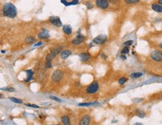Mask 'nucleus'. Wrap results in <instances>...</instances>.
Returning <instances> with one entry per match:
<instances>
[{"mask_svg": "<svg viewBox=\"0 0 162 125\" xmlns=\"http://www.w3.org/2000/svg\"><path fill=\"white\" fill-rule=\"evenodd\" d=\"M2 11H3V14L5 17H8L9 18H14L17 17V14L16 6L10 2H7L3 5Z\"/></svg>", "mask_w": 162, "mask_h": 125, "instance_id": "f257e3e1", "label": "nucleus"}, {"mask_svg": "<svg viewBox=\"0 0 162 125\" xmlns=\"http://www.w3.org/2000/svg\"><path fill=\"white\" fill-rule=\"evenodd\" d=\"M150 57L153 61L157 62L162 61V51L161 50H154L151 53Z\"/></svg>", "mask_w": 162, "mask_h": 125, "instance_id": "f03ea898", "label": "nucleus"}, {"mask_svg": "<svg viewBox=\"0 0 162 125\" xmlns=\"http://www.w3.org/2000/svg\"><path fill=\"white\" fill-rule=\"evenodd\" d=\"M96 5L99 8L105 10L109 7V1L108 0H96Z\"/></svg>", "mask_w": 162, "mask_h": 125, "instance_id": "7ed1b4c3", "label": "nucleus"}, {"mask_svg": "<svg viewBox=\"0 0 162 125\" xmlns=\"http://www.w3.org/2000/svg\"><path fill=\"white\" fill-rule=\"evenodd\" d=\"M106 40H107V36H105V35H99L93 40V42L96 44L102 45V44H105Z\"/></svg>", "mask_w": 162, "mask_h": 125, "instance_id": "20e7f679", "label": "nucleus"}, {"mask_svg": "<svg viewBox=\"0 0 162 125\" xmlns=\"http://www.w3.org/2000/svg\"><path fill=\"white\" fill-rule=\"evenodd\" d=\"M98 89H99V85H98L97 82H94L87 88V93H88V94H94L98 91Z\"/></svg>", "mask_w": 162, "mask_h": 125, "instance_id": "39448f33", "label": "nucleus"}, {"mask_svg": "<svg viewBox=\"0 0 162 125\" xmlns=\"http://www.w3.org/2000/svg\"><path fill=\"white\" fill-rule=\"evenodd\" d=\"M49 21L54 26H57V27H60V26H62V23L61 21L60 18L58 17H55V16H52L49 18Z\"/></svg>", "mask_w": 162, "mask_h": 125, "instance_id": "423d86ee", "label": "nucleus"}, {"mask_svg": "<svg viewBox=\"0 0 162 125\" xmlns=\"http://www.w3.org/2000/svg\"><path fill=\"white\" fill-rule=\"evenodd\" d=\"M62 77H63V73L60 70H57L54 71V73L52 74V79L54 82H60V80L62 79Z\"/></svg>", "mask_w": 162, "mask_h": 125, "instance_id": "0eeeda50", "label": "nucleus"}, {"mask_svg": "<svg viewBox=\"0 0 162 125\" xmlns=\"http://www.w3.org/2000/svg\"><path fill=\"white\" fill-rule=\"evenodd\" d=\"M84 40H85V37L83 35H77L76 38L73 39L72 44H74V45H78V44H82Z\"/></svg>", "mask_w": 162, "mask_h": 125, "instance_id": "6e6552de", "label": "nucleus"}, {"mask_svg": "<svg viewBox=\"0 0 162 125\" xmlns=\"http://www.w3.org/2000/svg\"><path fill=\"white\" fill-rule=\"evenodd\" d=\"M38 37L40 39H47L49 38V32H48L47 30L43 29V30L39 33Z\"/></svg>", "mask_w": 162, "mask_h": 125, "instance_id": "1a4fd4ad", "label": "nucleus"}, {"mask_svg": "<svg viewBox=\"0 0 162 125\" xmlns=\"http://www.w3.org/2000/svg\"><path fill=\"white\" fill-rule=\"evenodd\" d=\"M61 2L62 4H64L66 6L74 5H77L78 3V0H61Z\"/></svg>", "mask_w": 162, "mask_h": 125, "instance_id": "9d476101", "label": "nucleus"}, {"mask_svg": "<svg viewBox=\"0 0 162 125\" xmlns=\"http://www.w3.org/2000/svg\"><path fill=\"white\" fill-rule=\"evenodd\" d=\"M90 57H91V56L88 53H82L79 55V58H80L81 61H83V62L88 61L90 58Z\"/></svg>", "mask_w": 162, "mask_h": 125, "instance_id": "9b49d317", "label": "nucleus"}, {"mask_svg": "<svg viewBox=\"0 0 162 125\" xmlns=\"http://www.w3.org/2000/svg\"><path fill=\"white\" fill-rule=\"evenodd\" d=\"M151 8H152V9L154 11H155L157 13H162V5H160V4H158V2L157 3H153L152 6H151Z\"/></svg>", "mask_w": 162, "mask_h": 125, "instance_id": "f8f14e48", "label": "nucleus"}, {"mask_svg": "<svg viewBox=\"0 0 162 125\" xmlns=\"http://www.w3.org/2000/svg\"><path fill=\"white\" fill-rule=\"evenodd\" d=\"M90 122V117L89 116H85L79 121V124L87 125Z\"/></svg>", "mask_w": 162, "mask_h": 125, "instance_id": "ddd939ff", "label": "nucleus"}, {"mask_svg": "<svg viewBox=\"0 0 162 125\" xmlns=\"http://www.w3.org/2000/svg\"><path fill=\"white\" fill-rule=\"evenodd\" d=\"M63 32L67 35H71L72 34V28H71V26H70V25H64V26H63Z\"/></svg>", "mask_w": 162, "mask_h": 125, "instance_id": "4468645a", "label": "nucleus"}, {"mask_svg": "<svg viewBox=\"0 0 162 125\" xmlns=\"http://www.w3.org/2000/svg\"><path fill=\"white\" fill-rule=\"evenodd\" d=\"M71 53H72V52L70 50H68V49L64 50L61 53V58H62V59H66L67 57H69L71 55Z\"/></svg>", "mask_w": 162, "mask_h": 125, "instance_id": "2eb2a0df", "label": "nucleus"}, {"mask_svg": "<svg viewBox=\"0 0 162 125\" xmlns=\"http://www.w3.org/2000/svg\"><path fill=\"white\" fill-rule=\"evenodd\" d=\"M61 120V122L64 125L70 124V118L68 116H62Z\"/></svg>", "mask_w": 162, "mask_h": 125, "instance_id": "dca6fc26", "label": "nucleus"}, {"mask_svg": "<svg viewBox=\"0 0 162 125\" xmlns=\"http://www.w3.org/2000/svg\"><path fill=\"white\" fill-rule=\"evenodd\" d=\"M26 73H27V78L25 79V82H29L30 80H31L33 79V74H33L32 70H26Z\"/></svg>", "mask_w": 162, "mask_h": 125, "instance_id": "f3484780", "label": "nucleus"}, {"mask_svg": "<svg viewBox=\"0 0 162 125\" xmlns=\"http://www.w3.org/2000/svg\"><path fill=\"white\" fill-rule=\"evenodd\" d=\"M61 49H62V47H55V48H54L52 50L51 53H52V55H54L55 56H56L58 53H60V52L61 51Z\"/></svg>", "mask_w": 162, "mask_h": 125, "instance_id": "a211bd4d", "label": "nucleus"}, {"mask_svg": "<svg viewBox=\"0 0 162 125\" xmlns=\"http://www.w3.org/2000/svg\"><path fill=\"white\" fill-rule=\"evenodd\" d=\"M143 76V74L142 73H140V72H136V73H133L130 75V78L132 79H137L139 77H141Z\"/></svg>", "mask_w": 162, "mask_h": 125, "instance_id": "6ab92c4d", "label": "nucleus"}, {"mask_svg": "<svg viewBox=\"0 0 162 125\" xmlns=\"http://www.w3.org/2000/svg\"><path fill=\"white\" fill-rule=\"evenodd\" d=\"M136 116L139 117V118H144L146 116V113L142 110L137 109V110H136Z\"/></svg>", "mask_w": 162, "mask_h": 125, "instance_id": "aec40b11", "label": "nucleus"}, {"mask_svg": "<svg viewBox=\"0 0 162 125\" xmlns=\"http://www.w3.org/2000/svg\"><path fill=\"white\" fill-rule=\"evenodd\" d=\"M124 2L127 5H133V4H137L141 2V0H124Z\"/></svg>", "mask_w": 162, "mask_h": 125, "instance_id": "412c9836", "label": "nucleus"}, {"mask_svg": "<svg viewBox=\"0 0 162 125\" xmlns=\"http://www.w3.org/2000/svg\"><path fill=\"white\" fill-rule=\"evenodd\" d=\"M34 40H35V39L34 38H33V37H31V36H29V37H27L26 40H25V41H26V43L27 44H32L33 42H34Z\"/></svg>", "mask_w": 162, "mask_h": 125, "instance_id": "4be33fe9", "label": "nucleus"}, {"mask_svg": "<svg viewBox=\"0 0 162 125\" xmlns=\"http://www.w3.org/2000/svg\"><path fill=\"white\" fill-rule=\"evenodd\" d=\"M10 100L14 102V103H22V100H20V99H18V98H15V97H10Z\"/></svg>", "mask_w": 162, "mask_h": 125, "instance_id": "5701e85b", "label": "nucleus"}, {"mask_svg": "<svg viewBox=\"0 0 162 125\" xmlns=\"http://www.w3.org/2000/svg\"><path fill=\"white\" fill-rule=\"evenodd\" d=\"M55 56H54V55H52L51 53H49V54H48L47 56V57H46V60H47V61H52L54 58H55Z\"/></svg>", "mask_w": 162, "mask_h": 125, "instance_id": "b1692460", "label": "nucleus"}, {"mask_svg": "<svg viewBox=\"0 0 162 125\" xmlns=\"http://www.w3.org/2000/svg\"><path fill=\"white\" fill-rule=\"evenodd\" d=\"M132 44H133V40H126L123 43V45L125 47H131Z\"/></svg>", "mask_w": 162, "mask_h": 125, "instance_id": "393cba45", "label": "nucleus"}, {"mask_svg": "<svg viewBox=\"0 0 162 125\" xmlns=\"http://www.w3.org/2000/svg\"><path fill=\"white\" fill-rule=\"evenodd\" d=\"M126 81H127L126 78H125V77H122V78H120V79H119L118 82H119V84H120V85L123 86V84H125V83L126 82Z\"/></svg>", "mask_w": 162, "mask_h": 125, "instance_id": "a878e982", "label": "nucleus"}, {"mask_svg": "<svg viewBox=\"0 0 162 125\" xmlns=\"http://www.w3.org/2000/svg\"><path fill=\"white\" fill-rule=\"evenodd\" d=\"M122 54H127V53H129V47H125L123 49H122Z\"/></svg>", "mask_w": 162, "mask_h": 125, "instance_id": "bb28decb", "label": "nucleus"}, {"mask_svg": "<svg viewBox=\"0 0 162 125\" xmlns=\"http://www.w3.org/2000/svg\"><path fill=\"white\" fill-rule=\"evenodd\" d=\"M94 103H79L78 106H91V105H94Z\"/></svg>", "mask_w": 162, "mask_h": 125, "instance_id": "cd10ccee", "label": "nucleus"}, {"mask_svg": "<svg viewBox=\"0 0 162 125\" xmlns=\"http://www.w3.org/2000/svg\"><path fill=\"white\" fill-rule=\"evenodd\" d=\"M52 61H47L46 64H45V67L46 68H50L52 67Z\"/></svg>", "mask_w": 162, "mask_h": 125, "instance_id": "c85d7f7f", "label": "nucleus"}, {"mask_svg": "<svg viewBox=\"0 0 162 125\" xmlns=\"http://www.w3.org/2000/svg\"><path fill=\"white\" fill-rule=\"evenodd\" d=\"M50 98H51V99H52V100H55V101H57V102H59V103H61V100H60L59 98L51 96L50 97Z\"/></svg>", "mask_w": 162, "mask_h": 125, "instance_id": "c756f323", "label": "nucleus"}, {"mask_svg": "<svg viewBox=\"0 0 162 125\" xmlns=\"http://www.w3.org/2000/svg\"><path fill=\"white\" fill-rule=\"evenodd\" d=\"M27 106H29V107H33V108H39V106L38 105H35V104H30V103H27L26 104Z\"/></svg>", "mask_w": 162, "mask_h": 125, "instance_id": "7c9ffc66", "label": "nucleus"}, {"mask_svg": "<svg viewBox=\"0 0 162 125\" xmlns=\"http://www.w3.org/2000/svg\"><path fill=\"white\" fill-rule=\"evenodd\" d=\"M5 91H15V89L13 88H5Z\"/></svg>", "mask_w": 162, "mask_h": 125, "instance_id": "2f4dec72", "label": "nucleus"}, {"mask_svg": "<svg viewBox=\"0 0 162 125\" xmlns=\"http://www.w3.org/2000/svg\"><path fill=\"white\" fill-rule=\"evenodd\" d=\"M87 8H88V9H90V8H92L93 5H92L91 3L88 2V3H87Z\"/></svg>", "mask_w": 162, "mask_h": 125, "instance_id": "473e14b6", "label": "nucleus"}, {"mask_svg": "<svg viewBox=\"0 0 162 125\" xmlns=\"http://www.w3.org/2000/svg\"><path fill=\"white\" fill-rule=\"evenodd\" d=\"M121 58H122V59H123V60H125V59H126V57H125V56L124 54H123V55L121 56Z\"/></svg>", "mask_w": 162, "mask_h": 125, "instance_id": "72a5a7b5", "label": "nucleus"}, {"mask_svg": "<svg viewBox=\"0 0 162 125\" xmlns=\"http://www.w3.org/2000/svg\"><path fill=\"white\" fill-rule=\"evenodd\" d=\"M42 44V42H40V43H38L36 45H35V47H38V46H40Z\"/></svg>", "mask_w": 162, "mask_h": 125, "instance_id": "f704fd0d", "label": "nucleus"}, {"mask_svg": "<svg viewBox=\"0 0 162 125\" xmlns=\"http://www.w3.org/2000/svg\"><path fill=\"white\" fill-rule=\"evenodd\" d=\"M102 58H103V59H106V58H107V57H106V56H105L103 53L102 54Z\"/></svg>", "mask_w": 162, "mask_h": 125, "instance_id": "c9c22d12", "label": "nucleus"}, {"mask_svg": "<svg viewBox=\"0 0 162 125\" xmlns=\"http://www.w3.org/2000/svg\"><path fill=\"white\" fill-rule=\"evenodd\" d=\"M158 3L162 5V0H158Z\"/></svg>", "mask_w": 162, "mask_h": 125, "instance_id": "e433bc0d", "label": "nucleus"}, {"mask_svg": "<svg viewBox=\"0 0 162 125\" xmlns=\"http://www.w3.org/2000/svg\"><path fill=\"white\" fill-rule=\"evenodd\" d=\"M159 47L162 49V43H161V44H159Z\"/></svg>", "mask_w": 162, "mask_h": 125, "instance_id": "4c0bfd02", "label": "nucleus"}, {"mask_svg": "<svg viewBox=\"0 0 162 125\" xmlns=\"http://www.w3.org/2000/svg\"><path fill=\"white\" fill-rule=\"evenodd\" d=\"M2 53H5V50H2Z\"/></svg>", "mask_w": 162, "mask_h": 125, "instance_id": "58836bf2", "label": "nucleus"}]
</instances>
